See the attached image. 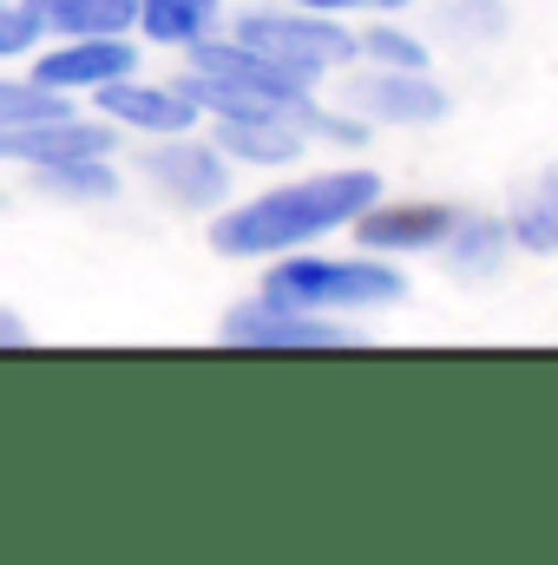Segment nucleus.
I'll return each instance as SVG.
<instances>
[{"label":"nucleus","mask_w":558,"mask_h":565,"mask_svg":"<svg viewBox=\"0 0 558 565\" xmlns=\"http://www.w3.org/2000/svg\"><path fill=\"white\" fill-rule=\"evenodd\" d=\"M40 40H46L40 13L20 7V0H0V60H20V53H33Z\"/></svg>","instance_id":"obj_18"},{"label":"nucleus","mask_w":558,"mask_h":565,"mask_svg":"<svg viewBox=\"0 0 558 565\" xmlns=\"http://www.w3.org/2000/svg\"><path fill=\"white\" fill-rule=\"evenodd\" d=\"M144 178H151L171 204H184V211H211V204L230 198V158H224L217 145L184 139V132H178V145L144 151Z\"/></svg>","instance_id":"obj_9"},{"label":"nucleus","mask_w":558,"mask_h":565,"mask_svg":"<svg viewBox=\"0 0 558 565\" xmlns=\"http://www.w3.org/2000/svg\"><path fill=\"white\" fill-rule=\"evenodd\" d=\"M506 231H513L519 250H533V257H558V164H546V171L513 198Z\"/></svg>","instance_id":"obj_15"},{"label":"nucleus","mask_w":558,"mask_h":565,"mask_svg":"<svg viewBox=\"0 0 558 565\" xmlns=\"http://www.w3.org/2000/svg\"><path fill=\"white\" fill-rule=\"evenodd\" d=\"M230 40L257 46L264 60H277L289 73H302V79H315L329 66H348L362 53V33H348L335 13H315V7H296V0H282V7H244L237 26H230Z\"/></svg>","instance_id":"obj_4"},{"label":"nucleus","mask_w":558,"mask_h":565,"mask_svg":"<svg viewBox=\"0 0 558 565\" xmlns=\"http://www.w3.org/2000/svg\"><path fill=\"white\" fill-rule=\"evenodd\" d=\"M224 342L237 349H348L355 329L329 322L322 309H282V302H237L224 316Z\"/></svg>","instance_id":"obj_5"},{"label":"nucleus","mask_w":558,"mask_h":565,"mask_svg":"<svg viewBox=\"0 0 558 565\" xmlns=\"http://www.w3.org/2000/svg\"><path fill=\"white\" fill-rule=\"evenodd\" d=\"M382 198V178L348 164V171H315V178H296L282 191H264L237 211H224L211 224V250L217 257H289L329 231H348L368 204Z\"/></svg>","instance_id":"obj_1"},{"label":"nucleus","mask_w":558,"mask_h":565,"mask_svg":"<svg viewBox=\"0 0 558 565\" xmlns=\"http://www.w3.org/2000/svg\"><path fill=\"white\" fill-rule=\"evenodd\" d=\"M40 191L46 198H66V204H106L119 198V171L106 158H60V164H33Z\"/></svg>","instance_id":"obj_16"},{"label":"nucleus","mask_w":558,"mask_h":565,"mask_svg":"<svg viewBox=\"0 0 558 565\" xmlns=\"http://www.w3.org/2000/svg\"><path fill=\"white\" fill-rule=\"evenodd\" d=\"M20 342H26V322L13 309H0V349H20Z\"/></svg>","instance_id":"obj_21"},{"label":"nucleus","mask_w":558,"mask_h":565,"mask_svg":"<svg viewBox=\"0 0 558 565\" xmlns=\"http://www.w3.org/2000/svg\"><path fill=\"white\" fill-rule=\"evenodd\" d=\"M139 66V46L119 33V40H66L53 53L33 60V86L46 93H99L106 79H126Z\"/></svg>","instance_id":"obj_11"},{"label":"nucleus","mask_w":558,"mask_h":565,"mask_svg":"<svg viewBox=\"0 0 558 565\" xmlns=\"http://www.w3.org/2000/svg\"><path fill=\"white\" fill-rule=\"evenodd\" d=\"M112 151V119H73V113H53V119H26V126H0V158L13 164H60V158H106Z\"/></svg>","instance_id":"obj_10"},{"label":"nucleus","mask_w":558,"mask_h":565,"mask_svg":"<svg viewBox=\"0 0 558 565\" xmlns=\"http://www.w3.org/2000/svg\"><path fill=\"white\" fill-rule=\"evenodd\" d=\"M191 53V99L204 106V113H217V119H250V113H277V119H296L309 139H355V119H329L322 106H315V79H302V73H289L277 60H264L257 46H244V40H191L184 46Z\"/></svg>","instance_id":"obj_2"},{"label":"nucleus","mask_w":558,"mask_h":565,"mask_svg":"<svg viewBox=\"0 0 558 565\" xmlns=\"http://www.w3.org/2000/svg\"><path fill=\"white\" fill-rule=\"evenodd\" d=\"M309 132L296 119L277 113H250V119H217V151L237 158V164H296Z\"/></svg>","instance_id":"obj_12"},{"label":"nucleus","mask_w":558,"mask_h":565,"mask_svg":"<svg viewBox=\"0 0 558 565\" xmlns=\"http://www.w3.org/2000/svg\"><path fill=\"white\" fill-rule=\"evenodd\" d=\"M362 53L382 60V66H427V46H420L415 33H401V26H368L362 33Z\"/></svg>","instance_id":"obj_19"},{"label":"nucleus","mask_w":558,"mask_h":565,"mask_svg":"<svg viewBox=\"0 0 558 565\" xmlns=\"http://www.w3.org/2000/svg\"><path fill=\"white\" fill-rule=\"evenodd\" d=\"M264 302L322 309V316L395 309V302H408V277L382 257H282L264 277Z\"/></svg>","instance_id":"obj_3"},{"label":"nucleus","mask_w":558,"mask_h":565,"mask_svg":"<svg viewBox=\"0 0 558 565\" xmlns=\"http://www.w3.org/2000/svg\"><path fill=\"white\" fill-rule=\"evenodd\" d=\"M217 20V0H139V33L158 46H191Z\"/></svg>","instance_id":"obj_17"},{"label":"nucleus","mask_w":558,"mask_h":565,"mask_svg":"<svg viewBox=\"0 0 558 565\" xmlns=\"http://www.w3.org/2000/svg\"><path fill=\"white\" fill-rule=\"evenodd\" d=\"M453 224H460V204H440V198H395V204H368L348 231H355L362 250L415 257V250H440Z\"/></svg>","instance_id":"obj_6"},{"label":"nucleus","mask_w":558,"mask_h":565,"mask_svg":"<svg viewBox=\"0 0 558 565\" xmlns=\"http://www.w3.org/2000/svg\"><path fill=\"white\" fill-rule=\"evenodd\" d=\"M342 106L355 119H382V126H433L447 119V93L427 79V66H382V73H362Z\"/></svg>","instance_id":"obj_7"},{"label":"nucleus","mask_w":558,"mask_h":565,"mask_svg":"<svg viewBox=\"0 0 558 565\" xmlns=\"http://www.w3.org/2000/svg\"><path fill=\"white\" fill-rule=\"evenodd\" d=\"M447 270L466 282H486L500 277V264H506V250H513V231L500 224V217H473V211H460V224L447 231Z\"/></svg>","instance_id":"obj_14"},{"label":"nucleus","mask_w":558,"mask_h":565,"mask_svg":"<svg viewBox=\"0 0 558 565\" xmlns=\"http://www.w3.org/2000/svg\"><path fill=\"white\" fill-rule=\"evenodd\" d=\"M296 7H315V13H348V7H368V13H401L408 0H296Z\"/></svg>","instance_id":"obj_20"},{"label":"nucleus","mask_w":558,"mask_h":565,"mask_svg":"<svg viewBox=\"0 0 558 565\" xmlns=\"http://www.w3.org/2000/svg\"><path fill=\"white\" fill-rule=\"evenodd\" d=\"M93 106H99V119H112V126H132V132H151V139H178V132H191L197 126V99H191V86L178 79V86H144V79H106L99 93H93Z\"/></svg>","instance_id":"obj_8"},{"label":"nucleus","mask_w":558,"mask_h":565,"mask_svg":"<svg viewBox=\"0 0 558 565\" xmlns=\"http://www.w3.org/2000/svg\"><path fill=\"white\" fill-rule=\"evenodd\" d=\"M60 40H119L139 26V0H26Z\"/></svg>","instance_id":"obj_13"}]
</instances>
